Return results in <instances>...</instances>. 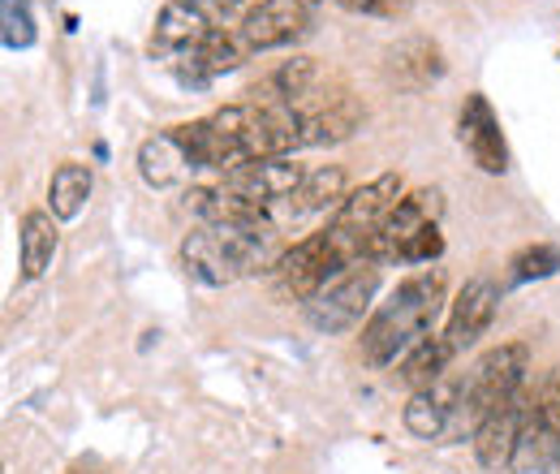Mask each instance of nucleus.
<instances>
[{
	"label": "nucleus",
	"mask_w": 560,
	"mask_h": 474,
	"mask_svg": "<svg viewBox=\"0 0 560 474\" xmlns=\"http://www.w3.org/2000/svg\"><path fill=\"white\" fill-rule=\"evenodd\" d=\"M444 311V271L440 268H419L415 276H406L362 324V362L384 371L397 358H406L422 337H431L435 320Z\"/></svg>",
	"instance_id": "obj_1"
},
{
	"label": "nucleus",
	"mask_w": 560,
	"mask_h": 474,
	"mask_svg": "<svg viewBox=\"0 0 560 474\" xmlns=\"http://www.w3.org/2000/svg\"><path fill=\"white\" fill-rule=\"evenodd\" d=\"M289 246L280 242V224L272 220H246V224H199L182 242V264L203 285H233L237 276L277 271L280 255Z\"/></svg>",
	"instance_id": "obj_2"
},
{
	"label": "nucleus",
	"mask_w": 560,
	"mask_h": 474,
	"mask_svg": "<svg viewBox=\"0 0 560 474\" xmlns=\"http://www.w3.org/2000/svg\"><path fill=\"white\" fill-rule=\"evenodd\" d=\"M358 264H366V259L358 255V246L346 242V238L328 224V229H319V233L293 242V246L280 255V264L272 276H277L284 298H293V302L306 307L319 289H328L337 276H346V271L358 268Z\"/></svg>",
	"instance_id": "obj_3"
},
{
	"label": "nucleus",
	"mask_w": 560,
	"mask_h": 474,
	"mask_svg": "<svg viewBox=\"0 0 560 474\" xmlns=\"http://www.w3.org/2000/svg\"><path fill=\"white\" fill-rule=\"evenodd\" d=\"M530 349L522 340H504L488 349L466 375H462V431H475L495 406L517 397L526 389Z\"/></svg>",
	"instance_id": "obj_4"
},
{
	"label": "nucleus",
	"mask_w": 560,
	"mask_h": 474,
	"mask_svg": "<svg viewBox=\"0 0 560 474\" xmlns=\"http://www.w3.org/2000/svg\"><path fill=\"white\" fill-rule=\"evenodd\" d=\"M375 289H380L375 264H358V268H350L346 276H337L328 289H319V293L306 302V324H311L315 333H328V337L350 333V328L362 324V315L371 311Z\"/></svg>",
	"instance_id": "obj_5"
},
{
	"label": "nucleus",
	"mask_w": 560,
	"mask_h": 474,
	"mask_svg": "<svg viewBox=\"0 0 560 474\" xmlns=\"http://www.w3.org/2000/svg\"><path fill=\"white\" fill-rule=\"evenodd\" d=\"M440 216H444V195L435 190V186H422V190H410V195H401L397 207L384 216V224L375 229V238H371V264H401V255H406V246L427 233V229H435L440 224Z\"/></svg>",
	"instance_id": "obj_6"
},
{
	"label": "nucleus",
	"mask_w": 560,
	"mask_h": 474,
	"mask_svg": "<svg viewBox=\"0 0 560 474\" xmlns=\"http://www.w3.org/2000/svg\"><path fill=\"white\" fill-rule=\"evenodd\" d=\"M401 195H406V190H401V177H397V173H380V177L366 182L362 190L346 195L341 207H337V216H332L328 224H332L346 242H353L358 255L366 259V255H371V238H375V229L384 224V216L397 207ZM366 264H371V259H366Z\"/></svg>",
	"instance_id": "obj_7"
},
{
	"label": "nucleus",
	"mask_w": 560,
	"mask_h": 474,
	"mask_svg": "<svg viewBox=\"0 0 560 474\" xmlns=\"http://www.w3.org/2000/svg\"><path fill=\"white\" fill-rule=\"evenodd\" d=\"M401 418H406V431L427 440V444L466 436L462 431V380L457 375H444V380H435L427 389H415Z\"/></svg>",
	"instance_id": "obj_8"
},
{
	"label": "nucleus",
	"mask_w": 560,
	"mask_h": 474,
	"mask_svg": "<svg viewBox=\"0 0 560 474\" xmlns=\"http://www.w3.org/2000/svg\"><path fill=\"white\" fill-rule=\"evenodd\" d=\"M302 182H306V169H302V164H293L289 155H277V160H255V164H246V169H237V173H229V177H224V186H229L237 199H246L250 207L268 211L272 220L280 216V207L298 195V186H302Z\"/></svg>",
	"instance_id": "obj_9"
},
{
	"label": "nucleus",
	"mask_w": 560,
	"mask_h": 474,
	"mask_svg": "<svg viewBox=\"0 0 560 474\" xmlns=\"http://www.w3.org/2000/svg\"><path fill=\"white\" fill-rule=\"evenodd\" d=\"M495 307H500V289H495V280L475 276V280L462 285V293H457L453 307H448V324H444V333H440L444 345L453 349V358L466 354L475 340L488 333L491 320H495Z\"/></svg>",
	"instance_id": "obj_10"
},
{
	"label": "nucleus",
	"mask_w": 560,
	"mask_h": 474,
	"mask_svg": "<svg viewBox=\"0 0 560 474\" xmlns=\"http://www.w3.org/2000/svg\"><path fill=\"white\" fill-rule=\"evenodd\" d=\"M530 406H535V393L522 389L517 397H509L504 406H495L475 427V458L488 466V471H504L513 462V449H517V436L526 431L530 423Z\"/></svg>",
	"instance_id": "obj_11"
},
{
	"label": "nucleus",
	"mask_w": 560,
	"mask_h": 474,
	"mask_svg": "<svg viewBox=\"0 0 560 474\" xmlns=\"http://www.w3.org/2000/svg\"><path fill=\"white\" fill-rule=\"evenodd\" d=\"M311 31V4L306 0H264L259 9H250L242 18V39L250 53H268V48H284L293 39H302Z\"/></svg>",
	"instance_id": "obj_12"
},
{
	"label": "nucleus",
	"mask_w": 560,
	"mask_h": 474,
	"mask_svg": "<svg viewBox=\"0 0 560 474\" xmlns=\"http://www.w3.org/2000/svg\"><path fill=\"white\" fill-rule=\"evenodd\" d=\"M211 31L215 26H211L208 9L199 0H168L160 9V18H155V31H151V57H160V61L173 66L177 57H186L190 48H199Z\"/></svg>",
	"instance_id": "obj_13"
},
{
	"label": "nucleus",
	"mask_w": 560,
	"mask_h": 474,
	"mask_svg": "<svg viewBox=\"0 0 560 474\" xmlns=\"http://www.w3.org/2000/svg\"><path fill=\"white\" fill-rule=\"evenodd\" d=\"M457 138H462V147L470 151V160L483 173L495 177V173L509 169V147H504L500 122H495V113H491V104L483 95H466L462 117H457Z\"/></svg>",
	"instance_id": "obj_14"
},
{
	"label": "nucleus",
	"mask_w": 560,
	"mask_h": 474,
	"mask_svg": "<svg viewBox=\"0 0 560 474\" xmlns=\"http://www.w3.org/2000/svg\"><path fill=\"white\" fill-rule=\"evenodd\" d=\"M246 53H250V48H246L242 35H229V31L215 26L199 48H190L186 57L173 61V73H177V82H186V86H208L211 78H220V73L242 66Z\"/></svg>",
	"instance_id": "obj_15"
},
{
	"label": "nucleus",
	"mask_w": 560,
	"mask_h": 474,
	"mask_svg": "<svg viewBox=\"0 0 560 474\" xmlns=\"http://www.w3.org/2000/svg\"><path fill=\"white\" fill-rule=\"evenodd\" d=\"M298 117H302V147H324V142L350 138L358 130V122H362V108L353 104L350 95H332V100L298 104Z\"/></svg>",
	"instance_id": "obj_16"
},
{
	"label": "nucleus",
	"mask_w": 560,
	"mask_h": 474,
	"mask_svg": "<svg viewBox=\"0 0 560 474\" xmlns=\"http://www.w3.org/2000/svg\"><path fill=\"white\" fill-rule=\"evenodd\" d=\"M388 78L406 91H422V86L444 78V53L422 35L401 39L397 48H388Z\"/></svg>",
	"instance_id": "obj_17"
},
{
	"label": "nucleus",
	"mask_w": 560,
	"mask_h": 474,
	"mask_svg": "<svg viewBox=\"0 0 560 474\" xmlns=\"http://www.w3.org/2000/svg\"><path fill=\"white\" fill-rule=\"evenodd\" d=\"M190 169H195V160L186 155V147L177 142L173 130H168V135L147 138V142L139 147V173H142V182H147V186H155V190L177 186Z\"/></svg>",
	"instance_id": "obj_18"
},
{
	"label": "nucleus",
	"mask_w": 560,
	"mask_h": 474,
	"mask_svg": "<svg viewBox=\"0 0 560 474\" xmlns=\"http://www.w3.org/2000/svg\"><path fill=\"white\" fill-rule=\"evenodd\" d=\"M57 216L52 211H26L22 224H18V246H22V276L26 280H39L44 271L52 268L57 259Z\"/></svg>",
	"instance_id": "obj_19"
},
{
	"label": "nucleus",
	"mask_w": 560,
	"mask_h": 474,
	"mask_svg": "<svg viewBox=\"0 0 560 474\" xmlns=\"http://www.w3.org/2000/svg\"><path fill=\"white\" fill-rule=\"evenodd\" d=\"M346 199V173L337 169V164H324V169H315V173H306V182L298 186V195L289 199V204L280 207L277 224H289V220H302V216H311V211H324V207H341Z\"/></svg>",
	"instance_id": "obj_20"
},
{
	"label": "nucleus",
	"mask_w": 560,
	"mask_h": 474,
	"mask_svg": "<svg viewBox=\"0 0 560 474\" xmlns=\"http://www.w3.org/2000/svg\"><path fill=\"white\" fill-rule=\"evenodd\" d=\"M509 474H560V431L530 418L526 431L517 436Z\"/></svg>",
	"instance_id": "obj_21"
},
{
	"label": "nucleus",
	"mask_w": 560,
	"mask_h": 474,
	"mask_svg": "<svg viewBox=\"0 0 560 474\" xmlns=\"http://www.w3.org/2000/svg\"><path fill=\"white\" fill-rule=\"evenodd\" d=\"M448 362H453V349L444 345L440 333H431V337H422L419 345L401 358L397 380H401V384H410V389H427V384H435V380H444V375H448Z\"/></svg>",
	"instance_id": "obj_22"
},
{
	"label": "nucleus",
	"mask_w": 560,
	"mask_h": 474,
	"mask_svg": "<svg viewBox=\"0 0 560 474\" xmlns=\"http://www.w3.org/2000/svg\"><path fill=\"white\" fill-rule=\"evenodd\" d=\"M91 199V169L86 164H61L48 182V211L57 220H78Z\"/></svg>",
	"instance_id": "obj_23"
},
{
	"label": "nucleus",
	"mask_w": 560,
	"mask_h": 474,
	"mask_svg": "<svg viewBox=\"0 0 560 474\" xmlns=\"http://www.w3.org/2000/svg\"><path fill=\"white\" fill-rule=\"evenodd\" d=\"M557 271H560V251L552 242L522 246V251L509 259V276H513L517 285H526V280H548V276H557Z\"/></svg>",
	"instance_id": "obj_24"
},
{
	"label": "nucleus",
	"mask_w": 560,
	"mask_h": 474,
	"mask_svg": "<svg viewBox=\"0 0 560 474\" xmlns=\"http://www.w3.org/2000/svg\"><path fill=\"white\" fill-rule=\"evenodd\" d=\"M0 39L9 53H22L35 44V13L26 0H0Z\"/></svg>",
	"instance_id": "obj_25"
},
{
	"label": "nucleus",
	"mask_w": 560,
	"mask_h": 474,
	"mask_svg": "<svg viewBox=\"0 0 560 474\" xmlns=\"http://www.w3.org/2000/svg\"><path fill=\"white\" fill-rule=\"evenodd\" d=\"M530 418L548 423L552 431H560V367H552V375L535 389V406H530Z\"/></svg>",
	"instance_id": "obj_26"
},
{
	"label": "nucleus",
	"mask_w": 560,
	"mask_h": 474,
	"mask_svg": "<svg viewBox=\"0 0 560 474\" xmlns=\"http://www.w3.org/2000/svg\"><path fill=\"white\" fill-rule=\"evenodd\" d=\"M337 4L362 18H401L410 9V0H337Z\"/></svg>",
	"instance_id": "obj_27"
},
{
	"label": "nucleus",
	"mask_w": 560,
	"mask_h": 474,
	"mask_svg": "<svg viewBox=\"0 0 560 474\" xmlns=\"http://www.w3.org/2000/svg\"><path fill=\"white\" fill-rule=\"evenodd\" d=\"M208 4L211 9H220V13H242V18H246V13L259 9L264 0H208Z\"/></svg>",
	"instance_id": "obj_28"
},
{
	"label": "nucleus",
	"mask_w": 560,
	"mask_h": 474,
	"mask_svg": "<svg viewBox=\"0 0 560 474\" xmlns=\"http://www.w3.org/2000/svg\"><path fill=\"white\" fill-rule=\"evenodd\" d=\"M73 474H95V471H73Z\"/></svg>",
	"instance_id": "obj_29"
},
{
	"label": "nucleus",
	"mask_w": 560,
	"mask_h": 474,
	"mask_svg": "<svg viewBox=\"0 0 560 474\" xmlns=\"http://www.w3.org/2000/svg\"><path fill=\"white\" fill-rule=\"evenodd\" d=\"M306 4H315V0H306Z\"/></svg>",
	"instance_id": "obj_30"
}]
</instances>
